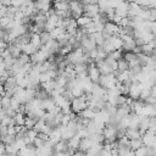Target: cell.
<instances>
[{"instance_id":"6da1fadb","label":"cell","mask_w":156,"mask_h":156,"mask_svg":"<svg viewBox=\"0 0 156 156\" xmlns=\"http://www.w3.org/2000/svg\"><path fill=\"white\" fill-rule=\"evenodd\" d=\"M91 139L89 136H84V138H80V141H79V145H78V149L77 150H80L83 152H85L90 146H91Z\"/></svg>"},{"instance_id":"7a4b0ae2","label":"cell","mask_w":156,"mask_h":156,"mask_svg":"<svg viewBox=\"0 0 156 156\" xmlns=\"http://www.w3.org/2000/svg\"><path fill=\"white\" fill-rule=\"evenodd\" d=\"M104 28H105L110 34H117V32H118V26L115 24V23L111 22V21H107V22L104 24ZM117 35H118V34H117Z\"/></svg>"},{"instance_id":"3957f363","label":"cell","mask_w":156,"mask_h":156,"mask_svg":"<svg viewBox=\"0 0 156 156\" xmlns=\"http://www.w3.org/2000/svg\"><path fill=\"white\" fill-rule=\"evenodd\" d=\"M38 49L33 45V44H30V43H27V44H23L22 46H21V51L22 52H24V54H27V55H32L33 52H35Z\"/></svg>"},{"instance_id":"277c9868","label":"cell","mask_w":156,"mask_h":156,"mask_svg":"<svg viewBox=\"0 0 156 156\" xmlns=\"http://www.w3.org/2000/svg\"><path fill=\"white\" fill-rule=\"evenodd\" d=\"M52 7L55 10L67 11V10H69V4H68V1H56V2H54Z\"/></svg>"},{"instance_id":"5b68a950","label":"cell","mask_w":156,"mask_h":156,"mask_svg":"<svg viewBox=\"0 0 156 156\" xmlns=\"http://www.w3.org/2000/svg\"><path fill=\"white\" fill-rule=\"evenodd\" d=\"M67 141H68V145H69L72 149L77 150V149H78V145H79V141H80V136H79L78 134H74V135H72Z\"/></svg>"},{"instance_id":"8992f818","label":"cell","mask_w":156,"mask_h":156,"mask_svg":"<svg viewBox=\"0 0 156 156\" xmlns=\"http://www.w3.org/2000/svg\"><path fill=\"white\" fill-rule=\"evenodd\" d=\"M18 151V146L16 144V141H12L10 144H5V152L6 154H17Z\"/></svg>"},{"instance_id":"52a82bcc","label":"cell","mask_w":156,"mask_h":156,"mask_svg":"<svg viewBox=\"0 0 156 156\" xmlns=\"http://www.w3.org/2000/svg\"><path fill=\"white\" fill-rule=\"evenodd\" d=\"M79 117H83V118H89V119H93L94 118V112L90 110V108H84V110H82V111H79L78 113H77Z\"/></svg>"},{"instance_id":"ba28073f","label":"cell","mask_w":156,"mask_h":156,"mask_svg":"<svg viewBox=\"0 0 156 156\" xmlns=\"http://www.w3.org/2000/svg\"><path fill=\"white\" fill-rule=\"evenodd\" d=\"M127 138L130 140V139H136V138H140V133L138 129H130V128H127L126 129V133Z\"/></svg>"},{"instance_id":"9c48e42d","label":"cell","mask_w":156,"mask_h":156,"mask_svg":"<svg viewBox=\"0 0 156 156\" xmlns=\"http://www.w3.org/2000/svg\"><path fill=\"white\" fill-rule=\"evenodd\" d=\"M29 43L33 44V45L39 50V48H40V45H41L40 38H39V33H32V34H30V40H29Z\"/></svg>"},{"instance_id":"30bf717a","label":"cell","mask_w":156,"mask_h":156,"mask_svg":"<svg viewBox=\"0 0 156 156\" xmlns=\"http://www.w3.org/2000/svg\"><path fill=\"white\" fill-rule=\"evenodd\" d=\"M76 21H77V24H78V27H83V26L88 24V23L91 21V18L82 13V15H80L78 18H76Z\"/></svg>"},{"instance_id":"8fae6325","label":"cell","mask_w":156,"mask_h":156,"mask_svg":"<svg viewBox=\"0 0 156 156\" xmlns=\"http://www.w3.org/2000/svg\"><path fill=\"white\" fill-rule=\"evenodd\" d=\"M39 38H40V43H41V45H45L49 40L52 39L51 35H50V33L46 32V30H41V32L39 33Z\"/></svg>"},{"instance_id":"7c38bea8","label":"cell","mask_w":156,"mask_h":156,"mask_svg":"<svg viewBox=\"0 0 156 156\" xmlns=\"http://www.w3.org/2000/svg\"><path fill=\"white\" fill-rule=\"evenodd\" d=\"M143 145V141H141V138H136V139H130L129 140V147L130 150H136L138 147H140Z\"/></svg>"},{"instance_id":"4fadbf2b","label":"cell","mask_w":156,"mask_h":156,"mask_svg":"<svg viewBox=\"0 0 156 156\" xmlns=\"http://www.w3.org/2000/svg\"><path fill=\"white\" fill-rule=\"evenodd\" d=\"M117 69H118L119 72L128 69V62H127L123 57H119V58L117 60Z\"/></svg>"},{"instance_id":"5bb4252c","label":"cell","mask_w":156,"mask_h":156,"mask_svg":"<svg viewBox=\"0 0 156 156\" xmlns=\"http://www.w3.org/2000/svg\"><path fill=\"white\" fill-rule=\"evenodd\" d=\"M71 93H72L73 98H79L80 95H83V94H84V90L82 89V87H79L78 84H76V85L71 89Z\"/></svg>"},{"instance_id":"9a60e30c","label":"cell","mask_w":156,"mask_h":156,"mask_svg":"<svg viewBox=\"0 0 156 156\" xmlns=\"http://www.w3.org/2000/svg\"><path fill=\"white\" fill-rule=\"evenodd\" d=\"M24 115L23 113H20V112H16V115L13 116V119H15V124H20V126H23L24 124Z\"/></svg>"},{"instance_id":"2e32d148","label":"cell","mask_w":156,"mask_h":156,"mask_svg":"<svg viewBox=\"0 0 156 156\" xmlns=\"http://www.w3.org/2000/svg\"><path fill=\"white\" fill-rule=\"evenodd\" d=\"M17 9H18V7H15V6H12V5L7 6V9H6V15H5V16L9 17L10 20H13V16H15Z\"/></svg>"},{"instance_id":"e0dca14e","label":"cell","mask_w":156,"mask_h":156,"mask_svg":"<svg viewBox=\"0 0 156 156\" xmlns=\"http://www.w3.org/2000/svg\"><path fill=\"white\" fill-rule=\"evenodd\" d=\"M122 57H123L127 62H129V61L135 60V58H136V55H135L134 52H132V51H126L124 54H122Z\"/></svg>"},{"instance_id":"ac0fdd59","label":"cell","mask_w":156,"mask_h":156,"mask_svg":"<svg viewBox=\"0 0 156 156\" xmlns=\"http://www.w3.org/2000/svg\"><path fill=\"white\" fill-rule=\"evenodd\" d=\"M10 100H11V98H9V96H6V95L1 96V99H0V105H1V107H2V108L9 107V106H10Z\"/></svg>"},{"instance_id":"d6986e66","label":"cell","mask_w":156,"mask_h":156,"mask_svg":"<svg viewBox=\"0 0 156 156\" xmlns=\"http://www.w3.org/2000/svg\"><path fill=\"white\" fill-rule=\"evenodd\" d=\"M17 60L24 65L26 62H29V55H27V54H24V52L21 51V54H20V56L17 57Z\"/></svg>"},{"instance_id":"ffe728a7","label":"cell","mask_w":156,"mask_h":156,"mask_svg":"<svg viewBox=\"0 0 156 156\" xmlns=\"http://www.w3.org/2000/svg\"><path fill=\"white\" fill-rule=\"evenodd\" d=\"M51 78H50V76L48 74V72H41L40 74H39V80H40V83H44V82H48V80H50Z\"/></svg>"},{"instance_id":"44dd1931","label":"cell","mask_w":156,"mask_h":156,"mask_svg":"<svg viewBox=\"0 0 156 156\" xmlns=\"http://www.w3.org/2000/svg\"><path fill=\"white\" fill-rule=\"evenodd\" d=\"M33 144H34V146H35L37 149H39V147H41V146L44 145V140L40 139L39 136H35V138L33 139Z\"/></svg>"},{"instance_id":"7402d4cb","label":"cell","mask_w":156,"mask_h":156,"mask_svg":"<svg viewBox=\"0 0 156 156\" xmlns=\"http://www.w3.org/2000/svg\"><path fill=\"white\" fill-rule=\"evenodd\" d=\"M9 21H10V18H9V17L2 16V17L0 18V28H1V29H5V28H6V26H7V23H9Z\"/></svg>"},{"instance_id":"603a6c76","label":"cell","mask_w":156,"mask_h":156,"mask_svg":"<svg viewBox=\"0 0 156 156\" xmlns=\"http://www.w3.org/2000/svg\"><path fill=\"white\" fill-rule=\"evenodd\" d=\"M10 107H12L15 111L20 107V102H18V100H16L13 96H12V98H11V100H10Z\"/></svg>"},{"instance_id":"cb8c5ba5","label":"cell","mask_w":156,"mask_h":156,"mask_svg":"<svg viewBox=\"0 0 156 156\" xmlns=\"http://www.w3.org/2000/svg\"><path fill=\"white\" fill-rule=\"evenodd\" d=\"M35 122H37V121H34V119H32V118H29V117H26V118H24V126H26L28 129L32 128Z\"/></svg>"},{"instance_id":"d4e9b609","label":"cell","mask_w":156,"mask_h":156,"mask_svg":"<svg viewBox=\"0 0 156 156\" xmlns=\"http://www.w3.org/2000/svg\"><path fill=\"white\" fill-rule=\"evenodd\" d=\"M11 119H12V117H10V116H5L1 121H0V124H2V126H10L11 124Z\"/></svg>"},{"instance_id":"484cf974","label":"cell","mask_w":156,"mask_h":156,"mask_svg":"<svg viewBox=\"0 0 156 156\" xmlns=\"http://www.w3.org/2000/svg\"><path fill=\"white\" fill-rule=\"evenodd\" d=\"M5 110V113H6V116H10V117H13L15 115H16V111L12 108V107H6V108H4Z\"/></svg>"},{"instance_id":"4316f807","label":"cell","mask_w":156,"mask_h":156,"mask_svg":"<svg viewBox=\"0 0 156 156\" xmlns=\"http://www.w3.org/2000/svg\"><path fill=\"white\" fill-rule=\"evenodd\" d=\"M134 43H135V45H138V46H141V45H144L146 41H145L143 38H134Z\"/></svg>"},{"instance_id":"83f0119b","label":"cell","mask_w":156,"mask_h":156,"mask_svg":"<svg viewBox=\"0 0 156 156\" xmlns=\"http://www.w3.org/2000/svg\"><path fill=\"white\" fill-rule=\"evenodd\" d=\"M37 136H39V138H40V139H43L44 141L49 140V135H48V134H45V133H43V132H38Z\"/></svg>"},{"instance_id":"f1b7e54d","label":"cell","mask_w":156,"mask_h":156,"mask_svg":"<svg viewBox=\"0 0 156 156\" xmlns=\"http://www.w3.org/2000/svg\"><path fill=\"white\" fill-rule=\"evenodd\" d=\"M6 134H7V127L0 124V136H4V135H6Z\"/></svg>"},{"instance_id":"f546056e","label":"cell","mask_w":156,"mask_h":156,"mask_svg":"<svg viewBox=\"0 0 156 156\" xmlns=\"http://www.w3.org/2000/svg\"><path fill=\"white\" fill-rule=\"evenodd\" d=\"M7 134H9V135H15V134H16L15 126H7Z\"/></svg>"},{"instance_id":"4dcf8cb0","label":"cell","mask_w":156,"mask_h":156,"mask_svg":"<svg viewBox=\"0 0 156 156\" xmlns=\"http://www.w3.org/2000/svg\"><path fill=\"white\" fill-rule=\"evenodd\" d=\"M100 33H101V35H102V38H104V39H108V38L112 35V34H110V33H108V32H107L105 28H104V29H102Z\"/></svg>"},{"instance_id":"1f68e13d","label":"cell","mask_w":156,"mask_h":156,"mask_svg":"<svg viewBox=\"0 0 156 156\" xmlns=\"http://www.w3.org/2000/svg\"><path fill=\"white\" fill-rule=\"evenodd\" d=\"M7 45H9V43H6L5 40L0 39V49H6V48H7Z\"/></svg>"},{"instance_id":"d6a6232c","label":"cell","mask_w":156,"mask_h":156,"mask_svg":"<svg viewBox=\"0 0 156 156\" xmlns=\"http://www.w3.org/2000/svg\"><path fill=\"white\" fill-rule=\"evenodd\" d=\"M0 2H1L4 6H10V5H11V0H0Z\"/></svg>"},{"instance_id":"836d02e7","label":"cell","mask_w":156,"mask_h":156,"mask_svg":"<svg viewBox=\"0 0 156 156\" xmlns=\"http://www.w3.org/2000/svg\"><path fill=\"white\" fill-rule=\"evenodd\" d=\"M56 1H68V0H54V2H56Z\"/></svg>"},{"instance_id":"e575fe53","label":"cell","mask_w":156,"mask_h":156,"mask_svg":"<svg viewBox=\"0 0 156 156\" xmlns=\"http://www.w3.org/2000/svg\"><path fill=\"white\" fill-rule=\"evenodd\" d=\"M0 29H1V28H0Z\"/></svg>"}]
</instances>
